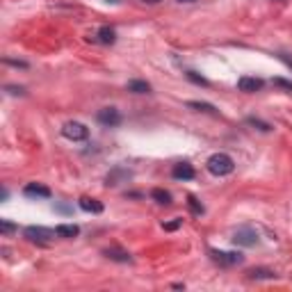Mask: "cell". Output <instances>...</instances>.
<instances>
[{
  "instance_id": "cell-1",
  "label": "cell",
  "mask_w": 292,
  "mask_h": 292,
  "mask_svg": "<svg viewBox=\"0 0 292 292\" xmlns=\"http://www.w3.org/2000/svg\"><path fill=\"white\" fill-rule=\"evenodd\" d=\"M206 165H208V172L212 173V176H228V173H233V169H235L233 157L226 155V153H215V155H210Z\"/></svg>"
},
{
  "instance_id": "cell-2",
  "label": "cell",
  "mask_w": 292,
  "mask_h": 292,
  "mask_svg": "<svg viewBox=\"0 0 292 292\" xmlns=\"http://www.w3.org/2000/svg\"><path fill=\"white\" fill-rule=\"evenodd\" d=\"M62 135L67 137V139H71V142H83V139L89 137V128L85 126V123H80V121H69L62 128Z\"/></svg>"
},
{
  "instance_id": "cell-3",
  "label": "cell",
  "mask_w": 292,
  "mask_h": 292,
  "mask_svg": "<svg viewBox=\"0 0 292 292\" xmlns=\"http://www.w3.org/2000/svg\"><path fill=\"white\" fill-rule=\"evenodd\" d=\"M210 258L222 265V267H233V265H240L242 256L238 251H217V249H210Z\"/></svg>"
},
{
  "instance_id": "cell-4",
  "label": "cell",
  "mask_w": 292,
  "mask_h": 292,
  "mask_svg": "<svg viewBox=\"0 0 292 292\" xmlns=\"http://www.w3.org/2000/svg\"><path fill=\"white\" fill-rule=\"evenodd\" d=\"M57 233L51 231V228H44V226H28L25 228V238L32 242H46V240H52Z\"/></svg>"
},
{
  "instance_id": "cell-5",
  "label": "cell",
  "mask_w": 292,
  "mask_h": 292,
  "mask_svg": "<svg viewBox=\"0 0 292 292\" xmlns=\"http://www.w3.org/2000/svg\"><path fill=\"white\" fill-rule=\"evenodd\" d=\"M96 119H98V123L112 128V126H119L121 123V114L117 107H103V110L96 114Z\"/></svg>"
},
{
  "instance_id": "cell-6",
  "label": "cell",
  "mask_w": 292,
  "mask_h": 292,
  "mask_svg": "<svg viewBox=\"0 0 292 292\" xmlns=\"http://www.w3.org/2000/svg\"><path fill=\"white\" fill-rule=\"evenodd\" d=\"M233 242L240 244V247H254L256 242H258V233H256L254 228H240V231H235V235H233Z\"/></svg>"
},
{
  "instance_id": "cell-7",
  "label": "cell",
  "mask_w": 292,
  "mask_h": 292,
  "mask_svg": "<svg viewBox=\"0 0 292 292\" xmlns=\"http://www.w3.org/2000/svg\"><path fill=\"white\" fill-rule=\"evenodd\" d=\"M262 80L260 78H249V75H244V78H240L238 80V89L244 91V94H254V91H260L262 89Z\"/></svg>"
},
{
  "instance_id": "cell-8",
  "label": "cell",
  "mask_w": 292,
  "mask_h": 292,
  "mask_svg": "<svg viewBox=\"0 0 292 292\" xmlns=\"http://www.w3.org/2000/svg\"><path fill=\"white\" fill-rule=\"evenodd\" d=\"M172 176L176 180H192L196 176V172H194V167L188 165V162H178V165L172 169Z\"/></svg>"
},
{
  "instance_id": "cell-9",
  "label": "cell",
  "mask_w": 292,
  "mask_h": 292,
  "mask_svg": "<svg viewBox=\"0 0 292 292\" xmlns=\"http://www.w3.org/2000/svg\"><path fill=\"white\" fill-rule=\"evenodd\" d=\"M23 194L30 196V199H51V189L46 185H39V183H30V185H25Z\"/></svg>"
},
{
  "instance_id": "cell-10",
  "label": "cell",
  "mask_w": 292,
  "mask_h": 292,
  "mask_svg": "<svg viewBox=\"0 0 292 292\" xmlns=\"http://www.w3.org/2000/svg\"><path fill=\"white\" fill-rule=\"evenodd\" d=\"M105 258H110V260H117V262H130L133 258H130V254L128 251H123V249H105L103 251Z\"/></svg>"
},
{
  "instance_id": "cell-11",
  "label": "cell",
  "mask_w": 292,
  "mask_h": 292,
  "mask_svg": "<svg viewBox=\"0 0 292 292\" xmlns=\"http://www.w3.org/2000/svg\"><path fill=\"white\" fill-rule=\"evenodd\" d=\"M80 208H83L85 212H103V203L98 201V199L83 196V199H80Z\"/></svg>"
},
{
  "instance_id": "cell-12",
  "label": "cell",
  "mask_w": 292,
  "mask_h": 292,
  "mask_svg": "<svg viewBox=\"0 0 292 292\" xmlns=\"http://www.w3.org/2000/svg\"><path fill=\"white\" fill-rule=\"evenodd\" d=\"M55 233H57V238H75L78 233H80V228L75 224H60L57 228H55Z\"/></svg>"
},
{
  "instance_id": "cell-13",
  "label": "cell",
  "mask_w": 292,
  "mask_h": 292,
  "mask_svg": "<svg viewBox=\"0 0 292 292\" xmlns=\"http://www.w3.org/2000/svg\"><path fill=\"white\" fill-rule=\"evenodd\" d=\"M151 199L155 203H160V206H169L172 203V194L167 192V189H162V188H155L153 192H151Z\"/></svg>"
},
{
  "instance_id": "cell-14",
  "label": "cell",
  "mask_w": 292,
  "mask_h": 292,
  "mask_svg": "<svg viewBox=\"0 0 292 292\" xmlns=\"http://www.w3.org/2000/svg\"><path fill=\"white\" fill-rule=\"evenodd\" d=\"M98 41H101V44H105V46L114 44V41H117V32H114L112 28H107V25H105V28H101V30H98Z\"/></svg>"
},
{
  "instance_id": "cell-15",
  "label": "cell",
  "mask_w": 292,
  "mask_h": 292,
  "mask_svg": "<svg viewBox=\"0 0 292 292\" xmlns=\"http://www.w3.org/2000/svg\"><path fill=\"white\" fill-rule=\"evenodd\" d=\"M128 91H135V94H149L151 85L144 83V80H130V83H128Z\"/></svg>"
},
{
  "instance_id": "cell-16",
  "label": "cell",
  "mask_w": 292,
  "mask_h": 292,
  "mask_svg": "<svg viewBox=\"0 0 292 292\" xmlns=\"http://www.w3.org/2000/svg\"><path fill=\"white\" fill-rule=\"evenodd\" d=\"M188 107H192V110H199V112L217 114V110H215V105H210V103H199V101H189Z\"/></svg>"
},
{
  "instance_id": "cell-17",
  "label": "cell",
  "mask_w": 292,
  "mask_h": 292,
  "mask_svg": "<svg viewBox=\"0 0 292 292\" xmlns=\"http://www.w3.org/2000/svg\"><path fill=\"white\" fill-rule=\"evenodd\" d=\"M247 274L251 278H274V276H276L272 270H262V267H258V270H249Z\"/></svg>"
},
{
  "instance_id": "cell-18",
  "label": "cell",
  "mask_w": 292,
  "mask_h": 292,
  "mask_svg": "<svg viewBox=\"0 0 292 292\" xmlns=\"http://www.w3.org/2000/svg\"><path fill=\"white\" fill-rule=\"evenodd\" d=\"M185 75H188V80H192V83H194V85H199V87H208V80H206V78H203V75H199V73H196V71H188V73H185Z\"/></svg>"
},
{
  "instance_id": "cell-19",
  "label": "cell",
  "mask_w": 292,
  "mask_h": 292,
  "mask_svg": "<svg viewBox=\"0 0 292 292\" xmlns=\"http://www.w3.org/2000/svg\"><path fill=\"white\" fill-rule=\"evenodd\" d=\"M188 206H189V210H192L194 215H203V206H201V201H199L196 196H188Z\"/></svg>"
},
{
  "instance_id": "cell-20",
  "label": "cell",
  "mask_w": 292,
  "mask_h": 292,
  "mask_svg": "<svg viewBox=\"0 0 292 292\" xmlns=\"http://www.w3.org/2000/svg\"><path fill=\"white\" fill-rule=\"evenodd\" d=\"M180 224H183V219H173V222H167V224H162V228H165V231H176Z\"/></svg>"
},
{
  "instance_id": "cell-21",
  "label": "cell",
  "mask_w": 292,
  "mask_h": 292,
  "mask_svg": "<svg viewBox=\"0 0 292 292\" xmlns=\"http://www.w3.org/2000/svg\"><path fill=\"white\" fill-rule=\"evenodd\" d=\"M14 228H16V226H14V224H9L7 219H2V222H0V231H2V233H12Z\"/></svg>"
},
{
  "instance_id": "cell-22",
  "label": "cell",
  "mask_w": 292,
  "mask_h": 292,
  "mask_svg": "<svg viewBox=\"0 0 292 292\" xmlns=\"http://www.w3.org/2000/svg\"><path fill=\"white\" fill-rule=\"evenodd\" d=\"M274 85H278V87H285V89L292 91V83H288V80H281V78H276V80H274Z\"/></svg>"
},
{
  "instance_id": "cell-23",
  "label": "cell",
  "mask_w": 292,
  "mask_h": 292,
  "mask_svg": "<svg viewBox=\"0 0 292 292\" xmlns=\"http://www.w3.org/2000/svg\"><path fill=\"white\" fill-rule=\"evenodd\" d=\"M249 123H254V126H258L260 130H270V126L267 123H262V121H256V119H249Z\"/></svg>"
},
{
  "instance_id": "cell-24",
  "label": "cell",
  "mask_w": 292,
  "mask_h": 292,
  "mask_svg": "<svg viewBox=\"0 0 292 292\" xmlns=\"http://www.w3.org/2000/svg\"><path fill=\"white\" fill-rule=\"evenodd\" d=\"M144 2H149V5H157V2H162V0H144Z\"/></svg>"
},
{
  "instance_id": "cell-25",
  "label": "cell",
  "mask_w": 292,
  "mask_h": 292,
  "mask_svg": "<svg viewBox=\"0 0 292 292\" xmlns=\"http://www.w3.org/2000/svg\"><path fill=\"white\" fill-rule=\"evenodd\" d=\"M180 2H194V0H180Z\"/></svg>"
},
{
  "instance_id": "cell-26",
  "label": "cell",
  "mask_w": 292,
  "mask_h": 292,
  "mask_svg": "<svg viewBox=\"0 0 292 292\" xmlns=\"http://www.w3.org/2000/svg\"><path fill=\"white\" fill-rule=\"evenodd\" d=\"M110 2H119V0H110Z\"/></svg>"
}]
</instances>
